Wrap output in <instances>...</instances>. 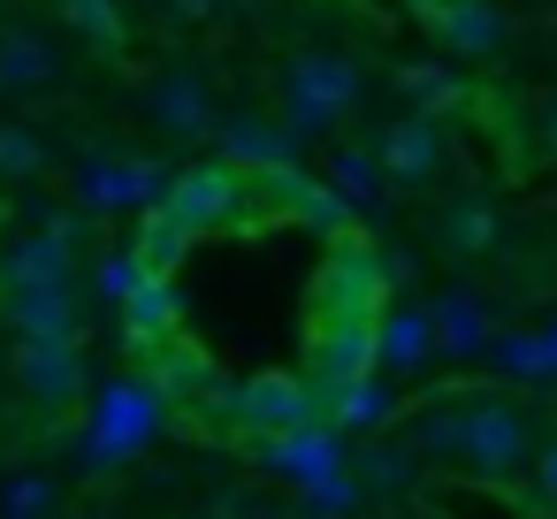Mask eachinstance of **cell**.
I'll return each mask as SVG.
<instances>
[{
  "mask_svg": "<svg viewBox=\"0 0 557 519\" xmlns=\"http://www.w3.org/2000/svg\"><path fill=\"white\" fill-rule=\"evenodd\" d=\"M397 435L412 443L420 466L458 473V481H481V489L527 481L534 443H542L534 435V412L511 390H488V382H443V390H428L420 405L397 412Z\"/></svg>",
  "mask_w": 557,
  "mask_h": 519,
  "instance_id": "cell-1",
  "label": "cell"
},
{
  "mask_svg": "<svg viewBox=\"0 0 557 519\" xmlns=\"http://www.w3.org/2000/svg\"><path fill=\"white\" fill-rule=\"evenodd\" d=\"M367 92H374L367 62L351 47H336V39H298V47L275 54V115L306 146H329L367 108Z\"/></svg>",
  "mask_w": 557,
  "mask_h": 519,
  "instance_id": "cell-2",
  "label": "cell"
},
{
  "mask_svg": "<svg viewBox=\"0 0 557 519\" xmlns=\"http://www.w3.org/2000/svg\"><path fill=\"white\" fill-rule=\"evenodd\" d=\"M138 108L161 138L176 146H199V138H222V92L199 62H161L146 85H138Z\"/></svg>",
  "mask_w": 557,
  "mask_h": 519,
  "instance_id": "cell-3",
  "label": "cell"
},
{
  "mask_svg": "<svg viewBox=\"0 0 557 519\" xmlns=\"http://www.w3.org/2000/svg\"><path fill=\"white\" fill-rule=\"evenodd\" d=\"M374 161L389 176V199H412V191H428V184L450 176V123L443 115H420V108H397L374 131Z\"/></svg>",
  "mask_w": 557,
  "mask_h": 519,
  "instance_id": "cell-4",
  "label": "cell"
},
{
  "mask_svg": "<svg viewBox=\"0 0 557 519\" xmlns=\"http://www.w3.org/2000/svg\"><path fill=\"white\" fill-rule=\"evenodd\" d=\"M16 397L39 412V420H70L77 405H85V390H92V374H85V351H77V336H16Z\"/></svg>",
  "mask_w": 557,
  "mask_h": 519,
  "instance_id": "cell-5",
  "label": "cell"
},
{
  "mask_svg": "<svg viewBox=\"0 0 557 519\" xmlns=\"http://www.w3.org/2000/svg\"><path fill=\"white\" fill-rule=\"evenodd\" d=\"M245 191H252V169H237V161H207V169H184V176L169 184L161 214L184 222L191 237H207V230H230V222L245 214Z\"/></svg>",
  "mask_w": 557,
  "mask_h": 519,
  "instance_id": "cell-6",
  "label": "cell"
},
{
  "mask_svg": "<svg viewBox=\"0 0 557 519\" xmlns=\"http://www.w3.org/2000/svg\"><path fill=\"white\" fill-rule=\"evenodd\" d=\"M32 283H77V214H47L39 230H16L0 245V291Z\"/></svg>",
  "mask_w": 557,
  "mask_h": 519,
  "instance_id": "cell-7",
  "label": "cell"
},
{
  "mask_svg": "<svg viewBox=\"0 0 557 519\" xmlns=\"http://www.w3.org/2000/svg\"><path fill=\"white\" fill-rule=\"evenodd\" d=\"M428 245L450 260V268H481L496 245H504V207L488 199V191H450L443 207H435V222H428Z\"/></svg>",
  "mask_w": 557,
  "mask_h": 519,
  "instance_id": "cell-8",
  "label": "cell"
},
{
  "mask_svg": "<svg viewBox=\"0 0 557 519\" xmlns=\"http://www.w3.org/2000/svg\"><path fill=\"white\" fill-rule=\"evenodd\" d=\"M207 397H214V412H230L245 435H290V428H306V412H313V397H306L298 374H252V382L207 390Z\"/></svg>",
  "mask_w": 557,
  "mask_h": 519,
  "instance_id": "cell-9",
  "label": "cell"
},
{
  "mask_svg": "<svg viewBox=\"0 0 557 519\" xmlns=\"http://www.w3.org/2000/svg\"><path fill=\"white\" fill-rule=\"evenodd\" d=\"M54 92H62V54L47 47V32L0 24V100L24 108V100H54Z\"/></svg>",
  "mask_w": 557,
  "mask_h": 519,
  "instance_id": "cell-10",
  "label": "cell"
},
{
  "mask_svg": "<svg viewBox=\"0 0 557 519\" xmlns=\"http://www.w3.org/2000/svg\"><path fill=\"white\" fill-rule=\"evenodd\" d=\"M428 32H435V47L450 62H496L511 47V16L496 9V0H450V9L428 16Z\"/></svg>",
  "mask_w": 557,
  "mask_h": 519,
  "instance_id": "cell-11",
  "label": "cell"
},
{
  "mask_svg": "<svg viewBox=\"0 0 557 519\" xmlns=\"http://www.w3.org/2000/svg\"><path fill=\"white\" fill-rule=\"evenodd\" d=\"M9 298L16 336H77V283H32V291H0Z\"/></svg>",
  "mask_w": 557,
  "mask_h": 519,
  "instance_id": "cell-12",
  "label": "cell"
},
{
  "mask_svg": "<svg viewBox=\"0 0 557 519\" xmlns=\"http://www.w3.org/2000/svg\"><path fill=\"white\" fill-rule=\"evenodd\" d=\"M389 85H397V100H405V108L443 115V123L473 100V92H466V77H458L450 62H397V77H389Z\"/></svg>",
  "mask_w": 557,
  "mask_h": 519,
  "instance_id": "cell-13",
  "label": "cell"
},
{
  "mask_svg": "<svg viewBox=\"0 0 557 519\" xmlns=\"http://www.w3.org/2000/svg\"><path fill=\"white\" fill-rule=\"evenodd\" d=\"M329 184H336L344 199H359V207H382V199H389V176H382V161H374V138H367V146H336V153H329Z\"/></svg>",
  "mask_w": 557,
  "mask_h": 519,
  "instance_id": "cell-14",
  "label": "cell"
},
{
  "mask_svg": "<svg viewBox=\"0 0 557 519\" xmlns=\"http://www.w3.org/2000/svg\"><path fill=\"white\" fill-rule=\"evenodd\" d=\"M32 176H47V138L0 115V184H32Z\"/></svg>",
  "mask_w": 557,
  "mask_h": 519,
  "instance_id": "cell-15",
  "label": "cell"
},
{
  "mask_svg": "<svg viewBox=\"0 0 557 519\" xmlns=\"http://www.w3.org/2000/svg\"><path fill=\"white\" fill-rule=\"evenodd\" d=\"M481 336H488V321H481V306H473L466 291L435 306V351H450V359H458V351H473Z\"/></svg>",
  "mask_w": 557,
  "mask_h": 519,
  "instance_id": "cell-16",
  "label": "cell"
},
{
  "mask_svg": "<svg viewBox=\"0 0 557 519\" xmlns=\"http://www.w3.org/2000/svg\"><path fill=\"white\" fill-rule=\"evenodd\" d=\"M62 16L92 39V47H123L131 39V16H123V0H62Z\"/></svg>",
  "mask_w": 557,
  "mask_h": 519,
  "instance_id": "cell-17",
  "label": "cell"
},
{
  "mask_svg": "<svg viewBox=\"0 0 557 519\" xmlns=\"http://www.w3.org/2000/svg\"><path fill=\"white\" fill-rule=\"evenodd\" d=\"M527 496H534V511H549L557 519V428L534 443V466H527Z\"/></svg>",
  "mask_w": 557,
  "mask_h": 519,
  "instance_id": "cell-18",
  "label": "cell"
},
{
  "mask_svg": "<svg viewBox=\"0 0 557 519\" xmlns=\"http://www.w3.org/2000/svg\"><path fill=\"white\" fill-rule=\"evenodd\" d=\"M222 9H230V0H161V16H169V24H184V32H199V24H214Z\"/></svg>",
  "mask_w": 557,
  "mask_h": 519,
  "instance_id": "cell-19",
  "label": "cell"
},
{
  "mask_svg": "<svg viewBox=\"0 0 557 519\" xmlns=\"http://www.w3.org/2000/svg\"><path fill=\"white\" fill-rule=\"evenodd\" d=\"M534 153L542 161H557V85L542 92V108H534Z\"/></svg>",
  "mask_w": 557,
  "mask_h": 519,
  "instance_id": "cell-20",
  "label": "cell"
},
{
  "mask_svg": "<svg viewBox=\"0 0 557 519\" xmlns=\"http://www.w3.org/2000/svg\"><path fill=\"white\" fill-rule=\"evenodd\" d=\"M237 16H268V9H283V0H230Z\"/></svg>",
  "mask_w": 557,
  "mask_h": 519,
  "instance_id": "cell-21",
  "label": "cell"
},
{
  "mask_svg": "<svg viewBox=\"0 0 557 519\" xmlns=\"http://www.w3.org/2000/svg\"><path fill=\"white\" fill-rule=\"evenodd\" d=\"M405 9H412V16H420V24H428V16H435V9H450V0H405Z\"/></svg>",
  "mask_w": 557,
  "mask_h": 519,
  "instance_id": "cell-22",
  "label": "cell"
},
{
  "mask_svg": "<svg viewBox=\"0 0 557 519\" xmlns=\"http://www.w3.org/2000/svg\"><path fill=\"white\" fill-rule=\"evenodd\" d=\"M0 245H9V222H0Z\"/></svg>",
  "mask_w": 557,
  "mask_h": 519,
  "instance_id": "cell-23",
  "label": "cell"
}]
</instances>
